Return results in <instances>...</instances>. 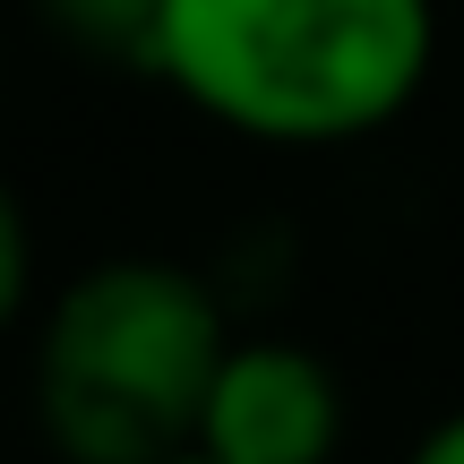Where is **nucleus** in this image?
I'll list each match as a JSON object with an SVG mask.
<instances>
[{
	"instance_id": "nucleus-1",
	"label": "nucleus",
	"mask_w": 464,
	"mask_h": 464,
	"mask_svg": "<svg viewBox=\"0 0 464 464\" xmlns=\"http://www.w3.org/2000/svg\"><path fill=\"white\" fill-rule=\"evenodd\" d=\"M439 0H164L147 78L258 147H362L421 103Z\"/></svg>"
},
{
	"instance_id": "nucleus-3",
	"label": "nucleus",
	"mask_w": 464,
	"mask_h": 464,
	"mask_svg": "<svg viewBox=\"0 0 464 464\" xmlns=\"http://www.w3.org/2000/svg\"><path fill=\"white\" fill-rule=\"evenodd\" d=\"M198 448L224 464H335L344 387L293 335H232L198 413Z\"/></svg>"
},
{
	"instance_id": "nucleus-2",
	"label": "nucleus",
	"mask_w": 464,
	"mask_h": 464,
	"mask_svg": "<svg viewBox=\"0 0 464 464\" xmlns=\"http://www.w3.org/2000/svg\"><path fill=\"white\" fill-rule=\"evenodd\" d=\"M232 353L224 293L181 258H103L34 327V421L61 464H164L198 448Z\"/></svg>"
},
{
	"instance_id": "nucleus-6",
	"label": "nucleus",
	"mask_w": 464,
	"mask_h": 464,
	"mask_svg": "<svg viewBox=\"0 0 464 464\" xmlns=\"http://www.w3.org/2000/svg\"><path fill=\"white\" fill-rule=\"evenodd\" d=\"M404 464H464V404H456V413H439L430 430L413 439V456H404Z\"/></svg>"
},
{
	"instance_id": "nucleus-7",
	"label": "nucleus",
	"mask_w": 464,
	"mask_h": 464,
	"mask_svg": "<svg viewBox=\"0 0 464 464\" xmlns=\"http://www.w3.org/2000/svg\"><path fill=\"white\" fill-rule=\"evenodd\" d=\"M164 464H224V456H207V448H181V456H164Z\"/></svg>"
},
{
	"instance_id": "nucleus-4",
	"label": "nucleus",
	"mask_w": 464,
	"mask_h": 464,
	"mask_svg": "<svg viewBox=\"0 0 464 464\" xmlns=\"http://www.w3.org/2000/svg\"><path fill=\"white\" fill-rule=\"evenodd\" d=\"M44 9V26L61 34V44L95 52V61H130L147 69V44H155V17H164V0H34Z\"/></svg>"
},
{
	"instance_id": "nucleus-5",
	"label": "nucleus",
	"mask_w": 464,
	"mask_h": 464,
	"mask_svg": "<svg viewBox=\"0 0 464 464\" xmlns=\"http://www.w3.org/2000/svg\"><path fill=\"white\" fill-rule=\"evenodd\" d=\"M34 301V224H26V198L9 189V172H0V335L26 318Z\"/></svg>"
}]
</instances>
